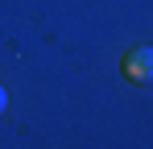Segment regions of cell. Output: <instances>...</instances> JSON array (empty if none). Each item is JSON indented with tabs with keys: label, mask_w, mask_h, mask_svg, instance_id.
<instances>
[{
	"label": "cell",
	"mask_w": 153,
	"mask_h": 149,
	"mask_svg": "<svg viewBox=\"0 0 153 149\" xmlns=\"http://www.w3.org/2000/svg\"><path fill=\"white\" fill-rule=\"evenodd\" d=\"M124 74L128 83H153V46H141L124 58Z\"/></svg>",
	"instance_id": "cell-1"
},
{
	"label": "cell",
	"mask_w": 153,
	"mask_h": 149,
	"mask_svg": "<svg viewBox=\"0 0 153 149\" xmlns=\"http://www.w3.org/2000/svg\"><path fill=\"white\" fill-rule=\"evenodd\" d=\"M4 108H8V95H4V87H0V112H4Z\"/></svg>",
	"instance_id": "cell-2"
}]
</instances>
